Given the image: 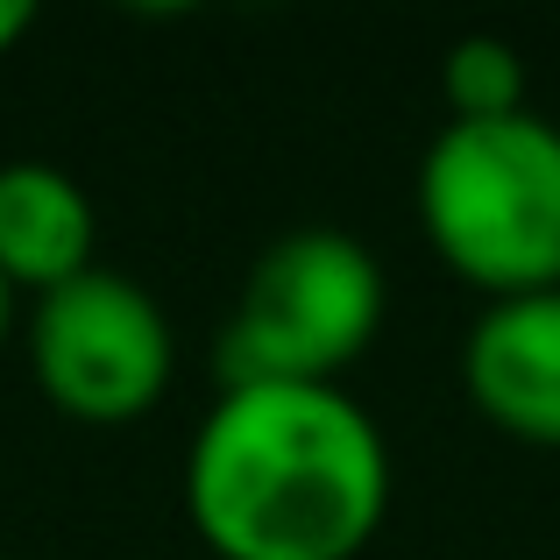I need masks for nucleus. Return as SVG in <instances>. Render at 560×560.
I'll list each match as a JSON object with an SVG mask.
<instances>
[{"label": "nucleus", "instance_id": "f257e3e1", "mask_svg": "<svg viewBox=\"0 0 560 560\" xmlns=\"http://www.w3.org/2000/svg\"><path fill=\"white\" fill-rule=\"evenodd\" d=\"M185 511L220 560H355L390 511V447L341 383H228L191 433Z\"/></svg>", "mask_w": 560, "mask_h": 560}, {"label": "nucleus", "instance_id": "f03ea898", "mask_svg": "<svg viewBox=\"0 0 560 560\" xmlns=\"http://www.w3.org/2000/svg\"><path fill=\"white\" fill-rule=\"evenodd\" d=\"M419 228L490 305L560 291V128L539 114L447 121L419 164Z\"/></svg>", "mask_w": 560, "mask_h": 560}, {"label": "nucleus", "instance_id": "7ed1b4c3", "mask_svg": "<svg viewBox=\"0 0 560 560\" xmlns=\"http://www.w3.org/2000/svg\"><path fill=\"white\" fill-rule=\"evenodd\" d=\"M383 270L341 228H299L256 256L220 334V390L228 383H334L370 355L383 327Z\"/></svg>", "mask_w": 560, "mask_h": 560}, {"label": "nucleus", "instance_id": "20e7f679", "mask_svg": "<svg viewBox=\"0 0 560 560\" xmlns=\"http://www.w3.org/2000/svg\"><path fill=\"white\" fill-rule=\"evenodd\" d=\"M28 370L43 397L79 425H128L156 411L178 370L171 319L136 277L85 270L71 284L43 291L28 313Z\"/></svg>", "mask_w": 560, "mask_h": 560}, {"label": "nucleus", "instance_id": "39448f33", "mask_svg": "<svg viewBox=\"0 0 560 560\" xmlns=\"http://www.w3.org/2000/svg\"><path fill=\"white\" fill-rule=\"evenodd\" d=\"M462 383L490 425L560 447V291L482 305L462 348Z\"/></svg>", "mask_w": 560, "mask_h": 560}, {"label": "nucleus", "instance_id": "423d86ee", "mask_svg": "<svg viewBox=\"0 0 560 560\" xmlns=\"http://www.w3.org/2000/svg\"><path fill=\"white\" fill-rule=\"evenodd\" d=\"M93 242H100V220L71 171L36 164V156L0 164V277H8V291L43 299V291L85 277Z\"/></svg>", "mask_w": 560, "mask_h": 560}, {"label": "nucleus", "instance_id": "0eeeda50", "mask_svg": "<svg viewBox=\"0 0 560 560\" xmlns=\"http://www.w3.org/2000/svg\"><path fill=\"white\" fill-rule=\"evenodd\" d=\"M440 100L447 121H504L525 114V65L504 36H462L440 65Z\"/></svg>", "mask_w": 560, "mask_h": 560}, {"label": "nucleus", "instance_id": "6e6552de", "mask_svg": "<svg viewBox=\"0 0 560 560\" xmlns=\"http://www.w3.org/2000/svg\"><path fill=\"white\" fill-rule=\"evenodd\" d=\"M28 22H36V14H28V8H22V0H0V57H8V50H14V43H22V36H28Z\"/></svg>", "mask_w": 560, "mask_h": 560}, {"label": "nucleus", "instance_id": "1a4fd4ad", "mask_svg": "<svg viewBox=\"0 0 560 560\" xmlns=\"http://www.w3.org/2000/svg\"><path fill=\"white\" fill-rule=\"evenodd\" d=\"M8 327H14V291H8V277H0V348H8Z\"/></svg>", "mask_w": 560, "mask_h": 560}]
</instances>
